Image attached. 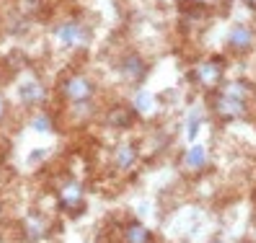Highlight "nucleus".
Listing matches in <instances>:
<instances>
[{"mask_svg": "<svg viewBox=\"0 0 256 243\" xmlns=\"http://www.w3.org/2000/svg\"><path fill=\"white\" fill-rule=\"evenodd\" d=\"M52 36L62 44V47H86L91 42V28L80 21H62L52 28Z\"/></svg>", "mask_w": 256, "mask_h": 243, "instance_id": "3", "label": "nucleus"}, {"mask_svg": "<svg viewBox=\"0 0 256 243\" xmlns=\"http://www.w3.org/2000/svg\"><path fill=\"white\" fill-rule=\"evenodd\" d=\"M220 90H222V94H228V96H233V98H240V101H248V98L254 96V88H251V83H246V80L225 83Z\"/></svg>", "mask_w": 256, "mask_h": 243, "instance_id": "11", "label": "nucleus"}, {"mask_svg": "<svg viewBox=\"0 0 256 243\" xmlns=\"http://www.w3.org/2000/svg\"><path fill=\"white\" fill-rule=\"evenodd\" d=\"M134 160H138V153H134L132 145H119V148H116V153H114L116 168L127 171V168H132V166H134Z\"/></svg>", "mask_w": 256, "mask_h": 243, "instance_id": "12", "label": "nucleus"}, {"mask_svg": "<svg viewBox=\"0 0 256 243\" xmlns=\"http://www.w3.org/2000/svg\"><path fill=\"white\" fill-rule=\"evenodd\" d=\"M18 98L24 106H42L47 101V86L42 80H26L18 86Z\"/></svg>", "mask_w": 256, "mask_h": 243, "instance_id": "8", "label": "nucleus"}, {"mask_svg": "<svg viewBox=\"0 0 256 243\" xmlns=\"http://www.w3.org/2000/svg\"><path fill=\"white\" fill-rule=\"evenodd\" d=\"M178 10L186 13V16H202L204 3H200V0H178Z\"/></svg>", "mask_w": 256, "mask_h": 243, "instance_id": "15", "label": "nucleus"}, {"mask_svg": "<svg viewBox=\"0 0 256 243\" xmlns=\"http://www.w3.org/2000/svg\"><path fill=\"white\" fill-rule=\"evenodd\" d=\"M222 75H225V60L222 57H212L207 62H200L194 68V72L189 75L192 83H197L204 90H215L222 83Z\"/></svg>", "mask_w": 256, "mask_h": 243, "instance_id": "1", "label": "nucleus"}, {"mask_svg": "<svg viewBox=\"0 0 256 243\" xmlns=\"http://www.w3.org/2000/svg\"><path fill=\"white\" fill-rule=\"evenodd\" d=\"M200 119H202V114H200V112H194V114H192V122H189V138H197Z\"/></svg>", "mask_w": 256, "mask_h": 243, "instance_id": "19", "label": "nucleus"}, {"mask_svg": "<svg viewBox=\"0 0 256 243\" xmlns=\"http://www.w3.org/2000/svg\"><path fill=\"white\" fill-rule=\"evenodd\" d=\"M57 200H60V207L70 215H80L83 207H86V200H83V186L78 178H68L62 181V186L57 189Z\"/></svg>", "mask_w": 256, "mask_h": 243, "instance_id": "4", "label": "nucleus"}, {"mask_svg": "<svg viewBox=\"0 0 256 243\" xmlns=\"http://www.w3.org/2000/svg\"><path fill=\"white\" fill-rule=\"evenodd\" d=\"M124 240L127 243H153V236H150V230L145 225L140 222H130L124 228Z\"/></svg>", "mask_w": 256, "mask_h": 243, "instance_id": "10", "label": "nucleus"}, {"mask_svg": "<svg viewBox=\"0 0 256 243\" xmlns=\"http://www.w3.org/2000/svg\"><path fill=\"white\" fill-rule=\"evenodd\" d=\"M21 8L26 13H36L39 8H44V0H21Z\"/></svg>", "mask_w": 256, "mask_h": 243, "instance_id": "17", "label": "nucleus"}, {"mask_svg": "<svg viewBox=\"0 0 256 243\" xmlns=\"http://www.w3.org/2000/svg\"><path fill=\"white\" fill-rule=\"evenodd\" d=\"M150 104H153V98H150L148 90H140L138 96H134V112H150Z\"/></svg>", "mask_w": 256, "mask_h": 243, "instance_id": "16", "label": "nucleus"}, {"mask_svg": "<svg viewBox=\"0 0 256 243\" xmlns=\"http://www.w3.org/2000/svg\"><path fill=\"white\" fill-rule=\"evenodd\" d=\"M6 114H8V101H6V96L0 94V122L6 119Z\"/></svg>", "mask_w": 256, "mask_h": 243, "instance_id": "20", "label": "nucleus"}, {"mask_svg": "<svg viewBox=\"0 0 256 243\" xmlns=\"http://www.w3.org/2000/svg\"><path fill=\"white\" fill-rule=\"evenodd\" d=\"M207 160H210V156H207L204 145H194L186 153V166H189V168H204Z\"/></svg>", "mask_w": 256, "mask_h": 243, "instance_id": "14", "label": "nucleus"}, {"mask_svg": "<svg viewBox=\"0 0 256 243\" xmlns=\"http://www.w3.org/2000/svg\"><path fill=\"white\" fill-rule=\"evenodd\" d=\"M26 230H28V238L32 240H42L44 236H47V220H44L42 215H32L26 220Z\"/></svg>", "mask_w": 256, "mask_h": 243, "instance_id": "13", "label": "nucleus"}, {"mask_svg": "<svg viewBox=\"0 0 256 243\" xmlns=\"http://www.w3.org/2000/svg\"><path fill=\"white\" fill-rule=\"evenodd\" d=\"M256 44V34L248 24H236L228 34V50L236 54H248Z\"/></svg>", "mask_w": 256, "mask_h": 243, "instance_id": "6", "label": "nucleus"}, {"mask_svg": "<svg viewBox=\"0 0 256 243\" xmlns=\"http://www.w3.org/2000/svg\"><path fill=\"white\" fill-rule=\"evenodd\" d=\"M134 116H138V112H134L132 106L116 104V106H112L109 114H106V124L114 127V130H127V127L134 124Z\"/></svg>", "mask_w": 256, "mask_h": 243, "instance_id": "9", "label": "nucleus"}, {"mask_svg": "<svg viewBox=\"0 0 256 243\" xmlns=\"http://www.w3.org/2000/svg\"><path fill=\"white\" fill-rule=\"evenodd\" d=\"M215 243H220V240H215Z\"/></svg>", "mask_w": 256, "mask_h": 243, "instance_id": "21", "label": "nucleus"}, {"mask_svg": "<svg viewBox=\"0 0 256 243\" xmlns=\"http://www.w3.org/2000/svg\"><path fill=\"white\" fill-rule=\"evenodd\" d=\"M119 72H122L124 80H132V83H140L145 75H148V62L138 54V52H130L119 60Z\"/></svg>", "mask_w": 256, "mask_h": 243, "instance_id": "7", "label": "nucleus"}, {"mask_svg": "<svg viewBox=\"0 0 256 243\" xmlns=\"http://www.w3.org/2000/svg\"><path fill=\"white\" fill-rule=\"evenodd\" d=\"M52 127V122H50V116H44V114H39L36 119H34V130H39V132H47Z\"/></svg>", "mask_w": 256, "mask_h": 243, "instance_id": "18", "label": "nucleus"}, {"mask_svg": "<svg viewBox=\"0 0 256 243\" xmlns=\"http://www.w3.org/2000/svg\"><path fill=\"white\" fill-rule=\"evenodd\" d=\"M246 104L248 101H240V98H233L228 94H222V90H218V94L212 96V112L225 119V122H233V119H240L246 116Z\"/></svg>", "mask_w": 256, "mask_h": 243, "instance_id": "5", "label": "nucleus"}, {"mask_svg": "<svg viewBox=\"0 0 256 243\" xmlns=\"http://www.w3.org/2000/svg\"><path fill=\"white\" fill-rule=\"evenodd\" d=\"M60 90H62V96H65L70 104H86V101H91V98H94V94H96V83L88 78V75L75 72V75H70V78L62 80Z\"/></svg>", "mask_w": 256, "mask_h": 243, "instance_id": "2", "label": "nucleus"}]
</instances>
